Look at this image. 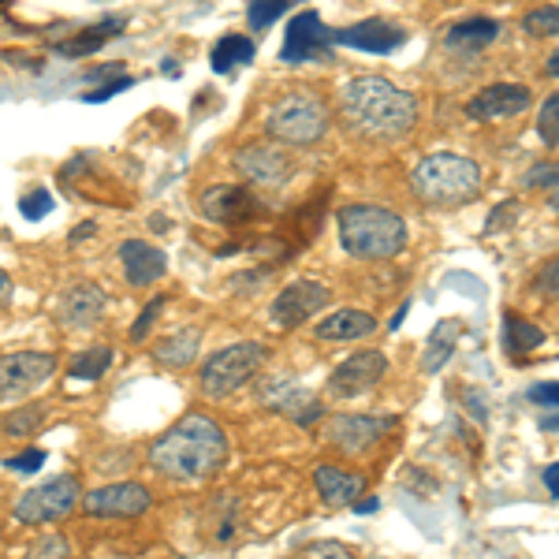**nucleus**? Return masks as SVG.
I'll return each instance as SVG.
<instances>
[{
	"label": "nucleus",
	"instance_id": "nucleus-3",
	"mask_svg": "<svg viewBox=\"0 0 559 559\" xmlns=\"http://www.w3.org/2000/svg\"><path fill=\"white\" fill-rule=\"evenodd\" d=\"M340 242L358 261H388L407 247V224L381 205H347L340 210Z\"/></svg>",
	"mask_w": 559,
	"mask_h": 559
},
{
	"label": "nucleus",
	"instance_id": "nucleus-10",
	"mask_svg": "<svg viewBox=\"0 0 559 559\" xmlns=\"http://www.w3.org/2000/svg\"><path fill=\"white\" fill-rule=\"evenodd\" d=\"M392 429L395 418H388V414H336L329 421V440L336 448H344L347 455H362L381 444Z\"/></svg>",
	"mask_w": 559,
	"mask_h": 559
},
{
	"label": "nucleus",
	"instance_id": "nucleus-37",
	"mask_svg": "<svg viewBox=\"0 0 559 559\" xmlns=\"http://www.w3.org/2000/svg\"><path fill=\"white\" fill-rule=\"evenodd\" d=\"M302 559H355V556H350V548L340 545V540H321V545L306 548Z\"/></svg>",
	"mask_w": 559,
	"mask_h": 559
},
{
	"label": "nucleus",
	"instance_id": "nucleus-27",
	"mask_svg": "<svg viewBox=\"0 0 559 559\" xmlns=\"http://www.w3.org/2000/svg\"><path fill=\"white\" fill-rule=\"evenodd\" d=\"M123 31V20H105L102 26H86V31H79L75 38L60 45V52L71 60H79V57H90V52H97L108 38H116V34Z\"/></svg>",
	"mask_w": 559,
	"mask_h": 559
},
{
	"label": "nucleus",
	"instance_id": "nucleus-30",
	"mask_svg": "<svg viewBox=\"0 0 559 559\" xmlns=\"http://www.w3.org/2000/svg\"><path fill=\"white\" fill-rule=\"evenodd\" d=\"M41 421H45V407H34L31 403V407L4 414V418H0V429H4L8 437H31V432L41 429Z\"/></svg>",
	"mask_w": 559,
	"mask_h": 559
},
{
	"label": "nucleus",
	"instance_id": "nucleus-35",
	"mask_svg": "<svg viewBox=\"0 0 559 559\" xmlns=\"http://www.w3.org/2000/svg\"><path fill=\"white\" fill-rule=\"evenodd\" d=\"M160 310H165V295H157V299H150V302H146L142 318L134 321V329H131V340H134V344H142V340L150 336V329H153V321L160 318Z\"/></svg>",
	"mask_w": 559,
	"mask_h": 559
},
{
	"label": "nucleus",
	"instance_id": "nucleus-32",
	"mask_svg": "<svg viewBox=\"0 0 559 559\" xmlns=\"http://www.w3.org/2000/svg\"><path fill=\"white\" fill-rule=\"evenodd\" d=\"M537 134L548 150L559 146V97H545V108H540V120H537Z\"/></svg>",
	"mask_w": 559,
	"mask_h": 559
},
{
	"label": "nucleus",
	"instance_id": "nucleus-34",
	"mask_svg": "<svg viewBox=\"0 0 559 559\" xmlns=\"http://www.w3.org/2000/svg\"><path fill=\"white\" fill-rule=\"evenodd\" d=\"M20 213L26 216V221H41V216H49L52 213V194L49 191H31V194H23L20 198Z\"/></svg>",
	"mask_w": 559,
	"mask_h": 559
},
{
	"label": "nucleus",
	"instance_id": "nucleus-11",
	"mask_svg": "<svg viewBox=\"0 0 559 559\" xmlns=\"http://www.w3.org/2000/svg\"><path fill=\"white\" fill-rule=\"evenodd\" d=\"M150 489H142L139 481L102 485L83 496V511L94 519H139L150 511Z\"/></svg>",
	"mask_w": 559,
	"mask_h": 559
},
{
	"label": "nucleus",
	"instance_id": "nucleus-4",
	"mask_svg": "<svg viewBox=\"0 0 559 559\" xmlns=\"http://www.w3.org/2000/svg\"><path fill=\"white\" fill-rule=\"evenodd\" d=\"M411 191L429 205L452 210V205L474 202L481 191V168L477 160L463 157V153H429L414 165Z\"/></svg>",
	"mask_w": 559,
	"mask_h": 559
},
{
	"label": "nucleus",
	"instance_id": "nucleus-41",
	"mask_svg": "<svg viewBox=\"0 0 559 559\" xmlns=\"http://www.w3.org/2000/svg\"><path fill=\"white\" fill-rule=\"evenodd\" d=\"M537 183L556 187V165H552V160H548V165H537L534 173L526 176V187H537Z\"/></svg>",
	"mask_w": 559,
	"mask_h": 559
},
{
	"label": "nucleus",
	"instance_id": "nucleus-1",
	"mask_svg": "<svg viewBox=\"0 0 559 559\" xmlns=\"http://www.w3.org/2000/svg\"><path fill=\"white\" fill-rule=\"evenodd\" d=\"M228 459V437L210 414H187L153 440L150 466L168 481H210Z\"/></svg>",
	"mask_w": 559,
	"mask_h": 559
},
{
	"label": "nucleus",
	"instance_id": "nucleus-38",
	"mask_svg": "<svg viewBox=\"0 0 559 559\" xmlns=\"http://www.w3.org/2000/svg\"><path fill=\"white\" fill-rule=\"evenodd\" d=\"M131 86V79L128 75H116L112 83H105V86H97V90H90V94H83V102H90V105H102V102H108V97H116V94H123V90Z\"/></svg>",
	"mask_w": 559,
	"mask_h": 559
},
{
	"label": "nucleus",
	"instance_id": "nucleus-29",
	"mask_svg": "<svg viewBox=\"0 0 559 559\" xmlns=\"http://www.w3.org/2000/svg\"><path fill=\"white\" fill-rule=\"evenodd\" d=\"M503 329H508V350H511V355H530V350H537L548 340L537 324H530L522 318H508V321H503Z\"/></svg>",
	"mask_w": 559,
	"mask_h": 559
},
{
	"label": "nucleus",
	"instance_id": "nucleus-16",
	"mask_svg": "<svg viewBox=\"0 0 559 559\" xmlns=\"http://www.w3.org/2000/svg\"><path fill=\"white\" fill-rule=\"evenodd\" d=\"M403 41H407V31L388 20H362L355 26H344V31H332V45H347V49H358V52H377V57L395 52Z\"/></svg>",
	"mask_w": 559,
	"mask_h": 559
},
{
	"label": "nucleus",
	"instance_id": "nucleus-17",
	"mask_svg": "<svg viewBox=\"0 0 559 559\" xmlns=\"http://www.w3.org/2000/svg\"><path fill=\"white\" fill-rule=\"evenodd\" d=\"M261 400H265V407L287 414V418H295L299 426H310V421L321 418V403L313 400L299 381H292V377H269V381L261 384Z\"/></svg>",
	"mask_w": 559,
	"mask_h": 559
},
{
	"label": "nucleus",
	"instance_id": "nucleus-45",
	"mask_svg": "<svg viewBox=\"0 0 559 559\" xmlns=\"http://www.w3.org/2000/svg\"><path fill=\"white\" fill-rule=\"evenodd\" d=\"M350 508H355V511H358V515H373V511H377V508H381V503H377V500H362V496H358V500H355V503H350Z\"/></svg>",
	"mask_w": 559,
	"mask_h": 559
},
{
	"label": "nucleus",
	"instance_id": "nucleus-6",
	"mask_svg": "<svg viewBox=\"0 0 559 559\" xmlns=\"http://www.w3.org/2000/svg\"><path fill=\"white\" fill-rule=\"evenodd\" d=\"M269 350L261 344H231L224 350H216L210 362L198 373V388H202L205 400H228L231 392H239L250 377L265 366Z\"/></svg>",
	"mask_w": 559,
	"mask_h": 559
},
{
	"label": "nucleus",
	"instance_id": "nucleus-40",
	"mask_svg": "<svg viewBox=\"0 0 559 559\" xmlns=\"http://www.w3.org/2000/svg\"><path fill=\"white\" fill-rule=\"evenodd\" d=\"M508 216H519V202H503L500 210L492 213V224H485V231H489V236H492V231L508 228V224H511Z\"/></svg>",
	"mask_w": 559,
	"mask_h": 559
},
{
	"label": "nucleus",
	"instance_id": "nucleus-13",
	"mask_svg": "<svg viewBox=\"0 0 559 559\" xmlns=\"http://www.w3.org/2000/svg\"><path fill=\"white\" fill-rule=\"evenodd\" d=\"M236 168L242 173V179H250L254 187H276V191L292 183V176H295V160L280 146H269V142L239 150Z\"/></svg>",
	"mask_w": 559,
	"mask_h": 559
},
{
	"label": "nucleus",
	"instance_id": "nucleus-33",
	"mask_svg": "<svg viewBox=\"0 0 559 559\" xmlns=\"http://www.w3.org/2000/svg\"><path fill=\"white\" fill-rule=\"evenodd\" d=\"M526 31L534 34V38H556V31H559L556 8H537V12H530L526 15Z\"/></svg>",
	"mask_w": 559,
	"mask_h": 559
},
{
	"label": "nucleus",
	"instance_id": "nucleus-39",
	"mask_svg": "<svg viewBox=\"0 0 559 559\" xmlns=\"http://www.w3.org/2000/svg\"><path fill=\"white\" fill-rule=\"evenodd\" d=\"M556 395H559V384H556V381H548V384H534V388H530V400L540 403V407H548V411H556Z\"/></svg>",
	"mask_w": 559,
	"mask_h": 559
},
{
	"label": "nucleus",
	"instance_id": "nucleus-9",
	"mask_svg": "<svg viewBox=\"0 0 559 559\" xmlns=\"http://www.w3.org/2000/svg\"><path fill=\"white\" fill-rule=\"evenodd\" d=\"M324 306H329V287L318 284V280H295L269 306V321L276 329H299L302 321H310Z\"/></svg>",
	"mask_w": 559,
	"mask_h": 559
},
{
	"label": "nucleus",
	"instance_id": "nucleus-47",
	"mask_svg": "<svg viewBox=\"0 0 559 559\" xmlns=\"http://www.w3.org/2000/svg\"><path fill=\"white\" fill-rule=\"evenodd\" d=\"M556 68H559V57H556V52H552V57H548V75H552V79L559 75V71H556Z\"/></svg>",
	"mask_w": 559,
	"mask_h": 559
},
{
	"label": "nucleus",
	"instance_id": "nucleus-42",
	"mask_svg": "<svg viewBox=\"0 0 559 559\" xmlns=\"http://www.w3.org/2000/svg\"><path fill=\"white\" fill-rule=\"evenodd\" d=\"M556 258L552 261H548V269H545V273H540V292H548V295H556Z\"/></svg>",
	"mask_w": 559,
	"mask_h": 559
},
{
	"label": "nucleus",
	"instance_id": "nucleus-22",
	"mask_svg": "<svg viewBox=\"0 0 559 559\" xmlns=\"http://www.w3.org/2000/svg\"><path fill=\"white\" fill-rule=\"evenodd\" d=\"M313 485H318L321 500L329 503V508H350V503L366 492V477L350 474V471H344V466H318Z\"/></svg>",
	"mask_w": 559,
	"mask_h": 559
},
{
	"label": "nucleus",
	"instance_id": "nucleus-43",
	"mask_svg": "<svg viewBox=\"0 0 559 559\" xmlns=\"http://www.w3.org/2000/svg\"><path fill=\"white\" fill-rule=\"evenodd\" d=\"M545 485H548V492L559 496V463H548L545 466Z\"/></svg>",
	"mask_w": 559,
	"mask_h": 559
},
{
	"label": "nucleus",
	"instance_id": "nucleus-46",
	"mask_svg": "<svg viewBox=\"0 0 559 559\" xmlns=\"http://www.w3.org/2000/svg\"><path fill=\"white\" fill-rule=\"evenodd\" d=\"M94 231H97V224H83V228H79L71 239H86V236H94Z\"/></svg>",
	"mask_w": 559,
	"mask_h": 559
},
{
	"label": "nucleus",
	"instance_id": "nucleus-23",
	"mask_svg": "<svg viewBox=\"0 0 559 559\" xmlns=\"http://www.w3.org/2000/svg\"><path fill=\"white\" fill-rule=\"evenodd\" d=\"M459 336H463V324L444 318L432 324L429 340H426V355H421V366H426V373H440V369L448 366V358L455 355V344Z\"/></svg>",
	"mask_w": 559,
	"mask_h": 559
},
{
	"label": "nucleus",
	"instance_id": "nucleus-44",
	"mask_svg": "<svg viewBox=\"0 0 559 559\" xmlns=\"http://www.w3.org/2000/svg\"><path fill=\"white\" fill-rule=\"evenodd\" d=\"M8 302H12V280H8V273L0 269V310H4Z\"/></svg>",
	"mask_w": 559,
	"mask_h": 559
},
{
	"label": "nucleus",
	"instance_id": "nucleus-2",
	"mask_svg": "<svg viewBox=\"0 0 559 559\" xmlns=\"http://www.w3.org/2000/svg\"><path fill=\"white\" fill-rule=\"evenodd\" d=\"M344 116L350 128L366 134V139L395 142L407 139L414 123H418V102H414V94L388 83V79L362 75L344 86Z\"/></svg>",
	"mask_w": 559,
	"mask_h": 559
},
{
	"label": "nucleus",
	"instance_id": "nucleus-24",
	"mask_svg": "<svg viewBox=\"0 0 559 559\" xmlns=\"http://www.w3.org/2000/svg\"><path fill=\"white\" fill-rule=\"evenodd\" d=\"M250 60H254V41L242 38V34H224L210 52V64L216 75H231V71L250 64Z\"/></svg>",
	"mask_w": 559,
	"mask_h": 559
},
{
	"label": "nucleus",
	"instance_id": "nucleus-8",
	"mask_svg": "<svg viewBox=\"0 0 559 559\" xmlns=\"http://www.w3.org/2000/svg\"><path fill=\"white\" fill-rule=\"evenodd\" d=\"M57 373V358L49 350H12L0 358V403H15L45 388Z\"/></svg>",
	"mask_w": 559,
	"mask_h": 559
},
{
	"label": "nucleus",
	"instance_id": "nucleus-36",
	"mask_svg": "<svg viewBox=\"0 0 559 559\" xmlns=\"http://www.w3.org/2000/svg\"><path fill=\"white\" fill-rule=\"evenodd\" d=\"M45 459H49V455H45L41 448H26L23 455L8 459L4 466H8V471H15V474H38L41 466H45Z\"/></svg>",
	"mask_w": 559,
	"mask_h": 559
},
{
	"label": "nucleus",
	"instance_id": "nucleus-5",
	"mask_svg": "<svg viewBox=\"0 0 559 559\" xmlns=\"http://www.w3.org/2000/svg\"><path fill=\"white\" fill-rule=\"evenodd\" d=\"M265 131L284 146H318L329 134V108L313 94H287L269 112Z\"/></svg>",
	"mask_w": 559,
	"mask_h": 559
},
{
	"label": "nucleus",
	"instance_id": "nucleus-31",
	"mask_svg": "<svg viewBox=\"0 0 559 559\" xmlns=\"http://www.w3.org/2000/svg\"><path fill=\"white\" fill-rule=\"evenodd\" d=\"M295 4H302V0H250V8H247V20L254 31H269L280 15L287 12V8H295Z\"/></svg>",
	"mask_w": 559,
	"mask_h": 559
},
{
	"label": "nucleus",
	"instance_id": "nucleus-28",
	"mask_svg": "<svg viewBox=\"0 0 559 559\" xmlns=\"http://www.w3.org/2000/svg\"><path fill=\"white\" fill-rule=\"evenodd\" d=\"M112 366V350L108 347H86L83 355L71 358V377L75 381H102Z\"/></svg>",
	"mask_w": 559,
	"mask_h": 559
},
{
	"label": "nucleus",
	"instance_id": "nucleus-7",
	"mask_svg": "<svg viewBox=\"0 0 559 559\" xmlns=\"http://www.w3.org/2000/svg\"><path fill=\"white\" fill-rule=\"evenodd\" d=\"M79 508V481L68 474L49 477L38 489H26L20 500H15V519L26 522V526H49V522L68 519L71 511Z\"/></svg>",
	"mask_w": 559,
	"mask_h": 559
},
{
	"label": "nucleus",
	"instance_id": "nucleus-25",
	"mask_svg": "<svg viewBox=\"0 0 559 559\" xmlns=\"http://www.w3.org/2000/svg\"><path fill=\"white\" fill-rule=\"evenodd\" d=\"M496 34H500V26H496L492 20H463L444 34V41H448V49L477 52V49H485Z\"/></svg>",
	"mask_w": 559,
	"mask_h": 559
},
{
	"label": "nucleus",
	"instance_id": "nucleus-21",
	"mask_svg": "<svg viewBox=\"0 0 559 559\" xmlns=\"http://www.w3.org/2000/svg\"><path fill=\"white\" fill-rule=\"evenodd\" d=\"M321 344H347V340H366L377 332V318L366 310H332L329 318L318 321Z\"/></svg>",
	"mask_w": 559,
	"mask_h": 559
},
{
	"label": "nucleus",
	"instance_id": "nucleus-12",
	"mask_svg": "<svg viewBox=\"0 0 559 559\" xmlns=\"http://www.w3.org/2000/svg\"><path fill=\"white\" fill-rule=\"evenodd\" d=\"M329 49H332V31L321 23L318 12H302L287 26L280 60H284V64H310V60L329 57Z\"/></svg>",
	"mask_w": 559,
	"mask_h": 559
},
{
	"label": "nucleus",
	"instance_id": "nucleus-18",
	"mask_svg": "<svg viewBox=\"0 0 559 559\" xmlns=\"http://www.w3.org/2000/svg\"><path fill=\"white\" fill-rule=\"evenodd\" d=\"M105 310H108V295L102 292V287H97V284H75L64 299H60L57 318H60L64 329L86 332V329H94V324L105 318Z\"/></svg>",
	"mask_w": 559,
	"mask_h": 559
},
{
	"label": "nucleus",
	"instance_id": "nucleus-20",
	"mask_svg": "<svg viewBox=\"0 0 559 559\" xmlns=\"http://www.w3.org/2000/svg\"><path fill=\"white\" fill-rule=\"evenodd\" d=\"M120 265H123V276L131 280V287H150L153 280L165 276L168 258H165V250L150 247V242L128 239L120 247Z\"/></svg>",
	"mask_w": 559,
	"mask_h": 559
},
{
	"label": "nucleus",
	"instance_id": "nucleus-26",
	"mask_svg": "<svg viewBox=\"0 0 559 559\" xmlns=\"http://www.w3.org/2000/svg\"><path fill=\"white\" fill-rule=\"evenodd\" d=\"M198 347H202V336H198L194 329H187V332H176V336L160 340V344L153 347V358H157L160 366L183 369L198 358Z\"/></svg>",
	"mask_w": 559,
	"mask_h": 559
},
{
	"label": "nucleus",
	"instance_id": "nucleus-19",
	"mask_svg": "<svg viewBox=\"0 0 559 559\" xmlns=\"http://www.w3.org/2000/svg\"><path fill=\"white\" fill-rule=\"evenodd\" d=\"M261 210V202L247 187H210L202 194V213L216 224H239L247 216H254Z\"/></svg>",
	"mask_w": 559,
	"mask_h": 559
},
{
	"label": "nucleus",
	"instance_id": "nucleus-14",
	"mask_svg": "<svg viewBox=\"0 0 559 559\" xmlns=\"http://www.w3.org/2000/svg\"><path fill=\"white\" fill-rule=\"evenodd\" d=\"M388 358L381 350H358V355L344 358L336 366V373L329 377V395L332 400H355V395L369 392L384 377Z\"/></svg>",
	"mask_w": 559,
	"mask_h": 559
},
{
	"label": "nucleus",
	"instance_id": "nucleus-15",
	"mask_svg": "<svg viewBox=\"0 0 559 559\" xmlns=\"http://www.w3.org/2000/svg\"><path fill=\"white\" fill-rule=\"evenodd\" d=\"M530 90L519 86V83H492L485 90H477L466 105V116L477 123H489V120H508V116H519L530 108Z\"/></svg>",
	"mask_w": 559,
	"mask_h": 559
}]
</instances>
